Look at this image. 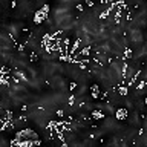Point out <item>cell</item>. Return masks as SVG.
Masks as SVG:
<instances>
[{
    "instance_id": "6da1fadb",
    "label": "cell",
    "mask_w": 147,
    "mask_h": 147,
    "mask_svg": "<svg viewBox=\"0 0 147 147\" xmlns=\"http://www.w3.org/2000/svg\"><path fill=\"white\" fill-rule=\"evenodd\" d=\"M49 18V6L48 5H43V8L37 9L35 16H34V23L35 25H41Z\"/></svg>"
},
{
    "instance_id": "7a4b0ae2",
    "label": "cell",
    "mask_w": 147,
    "mask_h": 147,
    "mask_svg": "<svg viewBox=\"0 0 147 147\" xmlns=\"http://www.w3.org/2000/svg\"><path fill=\"white\" fill-rule=\"evenodd\" d=\"M115 117H117L118 121H124V119L129 118V110L126 107H118L115 109Z\"/></svg>"
},
{
    "instance_id": "3957f363",
    "label": "cell",
    "mask_w": 147,
    "mask_h": 147,
    "mask_svg": "<svg viewBox=\"0 0 147 147\" xmlns=\"http://www.w3.org/2000/svg\"><path fill=\"white\" fill-rule=\"evenodd\" d=\"M100 92H101V89H100L98 84H92L90 86V95H92V98H94V100L100 98Z\"/></svg>"
},
{
    "instance_id": "277c9868",
    "label": "cell",
    "mask_w": 147,
    "mask_h": 147,
    "mask_svg": "<svg viewBox=\"0 0 147 147\" xmlns=\"http://www.w3.org/2000/svg\"><path fill=\"white\" fill-rule=\"evenodd\" d=\"M77 87H78V84H77L75 81H72L71 84H69V90H71V92H75V90H77Z\"/></svg>"
},
{
    "instance_id": "5b68a950",
    "label": "cell",
    "mask_w": 147,
    "mask_h": 147,
    "mask_svg": "<svg viewBox=\"0 0 147 147\" xmlns=\"http://www.w3.org/2000/svg\"><path fill=\"white\" fill-rule=\"evenodd\" d=\"M144 103H146V104H147V96H146V98H144Z\"/></svg>"
}]
</instances>
